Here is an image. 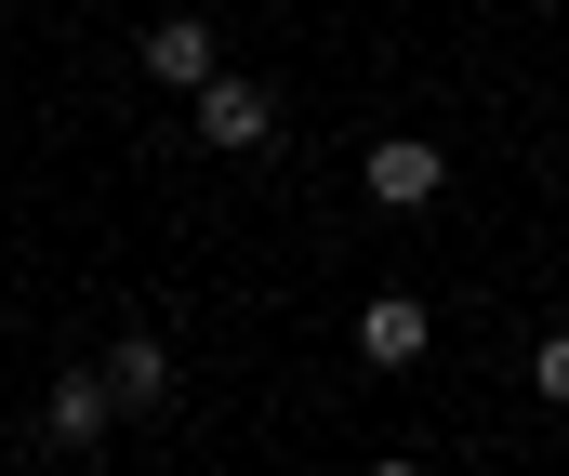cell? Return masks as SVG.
<instances>
[{"instance_id": "6da1fadb", "label": "cell", "mask_w": 569, "mask_h": 476, "mask_svg": "<svg viewBox=\"0 0 569 476\" xmlns=\"http://www.w3.org/2000/svg\"><path fill=\"white\" fill-rule=\"evenodd\" d=\"M186 107H199V146H212V159L279 146V93H266V80H226V67H212V80H199Z\"/></svg>"}, {"instance_id": "7a4b0ae2", "label": "cell", "mask_w": 569, "mask_h": 476, "mask_svg": "<svg viewBox=\"0 0 569 476\" xmlns=\"http://www.w3.org/2000/svg\"><path fill=\"white\" fill-rule=\"evenodd\" d=\"M358 185H371L385 212H437V199H450V159H437L425 133H385V146L358 159Z\"/></svg>"}, {"instance_id": "3957f363", "label": "cell", "mask_w": 569, "mask_h": 476, "mask_svg": "<svg viewBox=\"0 0 569 476\" xmlns=\"http://www.w3.org/2000/svg\"><path fill=\"white\" fill-rule=\"evenodd\" d=\"M212 67H226V53H212V13H159V27H146V80H159V93H199Z\"/></svg>"}, {"instance_id": "277c9868", "label": "cell", "mask_w": 569, "mask_h": 476, "mask_svg": "<svg viewBox=\"0 0 569 476\" xmlns=\"http://www.w3.org/2000/svg\"><path fill=\"white\" fill-rule=\"evenodd\" d=\"M120 424V397H107V371H53V397H40V437L53 450H93Z\"/></svg>"}, {"instance_id": "5b68a950", "label": "cell", "mask_w": 569, "mask_h": 476, "mask_svg": "<svg viewBox=\"0 0 569 476\" xmlns=\"http://www.w3.org/2000/svg\"><path fill=\"white\" fill-rule=\"evenodd\" d=\"M358 357H371V371H411V357H425V292H371V305H358Z\"/></svg>"}, {"instance_id": "8992f818", "label": "cell", "mask_w": 569, "mask_h": 476, "mask_svg": "<svg viewBox=\"0 0 569 476\" xmlns=\"http://www.w3.org/2000/svg\"><path fill=\"white\" fill-rule=\"evenodd\" d=\"M107 397H120V411H159V397H172V344H159V331H120V344H107Z\"/></svg>"}, {"instance_id": "52a82bcc", "label": "cell", "mask_w": 569, "mask_h": 476, "mask_svg": "<svg viewBox=\"0 0 569 476\" xmlns=\"http://www.w3.org/2000/svg\"><path fill=\"white\" fill-rule=\"evenodd\" d=\"M530 397H543V411H569V331H543V344H530Z\"/></svg>"}]
</instances>
